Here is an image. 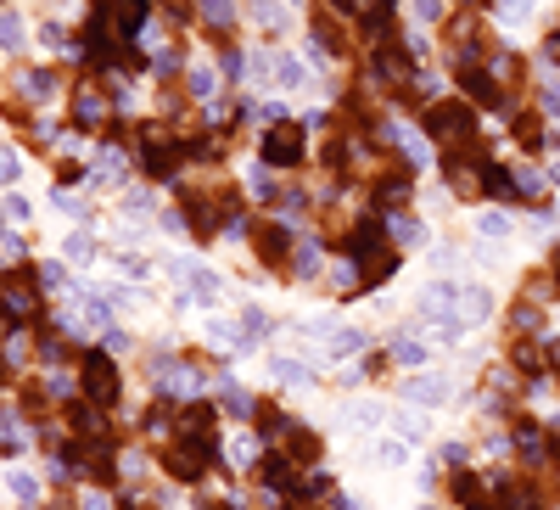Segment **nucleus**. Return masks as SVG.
Returning a JSON list of instances; mask_svg holds the SVG:
<instances>
[{"instance_id": "nucleus-4", "label": "nucleus", "mask_w": 560, "mask_h": 510, "mask_svg": "<svg viewBox=\"0 0 560 510\" xmlns=\"http://www.w3.org/2000/svg\"><path fill=\"white\" fill-rule=\"evenodd\" d=\"M79 387H84V404L112 410V404H118V365H112V354H84Z\"/></svg>"}, {"instance_id": "nucleus-22", "label": "nucleus", "mask_w": 560, "mask_h": 510, "mask_svg": "<svg viewBox=\"0 0 560 510\" xmlns=\"http://www.w3.org/2000/svg\"><path fill=\"white\" fill-rule=\"evenodd\" d=\"M303 85H308V68L292 51H275V90H303Z\"/></svg>"}, {"instance_id": "nucleus-26", "label": "nucleus", "mask_w": 560, "mask_h": 510, "mask_svg": "<svg viewBox=\"0 0 560 510\" xmlns=\"http://www.w3.org/2000/svg\"><path fill=\"white\" fill-rule=\"evenodd\" d=\"M448 499H454V505H482V477H476V471H454Z\"/></svg>"}, {"instance_id": "nucleus-48", "label": "nucleus", "mask_w": 560, "mask_h": 510, "mask_svg": "<svg viewBox=\"0 0 560 510\" xmlns=\"http://www.w3.org/2000/svg\"><path fill=\"white\" fill-rule=\"evenodd\" d=\"M6 421H12V415H0V426H6Z\"/></svg>"}, {"instance_id": "nucleus-10", "label": "nucleus", "mask_w": 560, "mask_h": 510, "mask_svg": "<svg viewBox=\"0 0 560 510\" xmlns=\"http://www.w3.org/2000/svg\"><path fill=\"white\" fill-rule=\"evenodd\" d=\"M331 6L353 23H364V29H387L392 12H398V0H331Z\"/></svg>"}, {"instance_id": "nucleus-14", "label": "nucleus", "mask_w": 560, "mask_h": 510, "mask_svg": "<svg viewBox=\"0 0 560 510\" xmlns=\"http://www.w3.org/2000/svg\"><path fill=\"white\" fill-rule=\"evenodd\" d=\"M415 197V180H409V169H392V174H376V208L398 213L404 202Z\"/></svg>"}, {"instance_id": "nucleus-37", "label": "nucleus", "mask_w": 560, "mask_h": 510, "mask_svg": "<svg viewBox=\"0 0 560 510\" xmlns=\"http://www.w3.org/2000/svg\"><path fill=\"white\" fill-rule=\"evenodd\" d=\"M510 365L532 376V370H544V359H538V348H532V342H521V348H510Z\"/></svg>"}, {"instance_id": "nucleus-45", "label": "nucleus", "mask_w": 560, "mask_h": 510, "mask_svg": "<svg viewBox=\"0 0 560 510\" xmlns=\"http://www.w3.org/2000/svg\"><path fill=\"white\" fill-rule=\"evenodd\" d=\"M84 510H112V505H107V494H90V499H84Z\"/></svg>"}, {"instance_id": "nucleus-36", "label": "nucleus", "mask_w": 560, "mask_h": 510, "mask_svg": "<svg viewBox=\"0 0 560 510\" xmlns=\"http://www.w3.org/2000/svg\"><path fill=\"white\" fill-rule=\"evenodd\" d=\"M6 488H12V494L23 499V505H34V499H40V482L23 477V471H12V477H6Z\"/></svg>"}, {"instance_id": "nucleus-27", "label": "nucleus", "mask_w": 560, "mask_h": 510, "mask_svg": "<svg viewBox=\"0 0 560 510\" xmlns=\"http://www.w3.org/2000/svg\"><path fill=\"white\" fill-rule=\"evenodd\" d=\"M544 191H549V174L516 169V197H521V202H544Z\"/></svg>"}, {"instance_id": "nucleus-41", "label": "nucleus", "mask_w": 560, "mask_h": 510, "mask_svg": "<svg viewBox=\"0 0 560 510\" xmlns=\"http://www.w3.org/2000/svg\"><path fill=\"white\" fill-rule=\"evenodd\" d=\"M90 253H96V241H90V236H73L68 241V258H73V264H84Z\"/></svg>"}, {"instance_id": "nucleus-18", "label": "nucleus", "mask_w": 560, "mask_h": 510, "mask_svg": "<svg viewBox=\"0 0 560 510\" xmlns=\"http://www.w3.org/2000/svg\"><path fill=\"white\" fill-rule=\"evenodd\" d=\"M196 17H202V29L230 34L236 29V0H196Z\"/></svg>"}, {"instance_id": "nucleus-19", "label": "nucleus", "mask_w": 560, "mask_h": 510, "mask_svg": "<svg viewBox=\"0 0 560 510\" xmlns=\"http://www.w3.org/2000/svg\"><path fill=\"white\" fill-rule=\"evenodd\" d=\"M17 90H23L28 101H56V73L51 68H28V73H17Z\"/></svg>"}, {"instance_id": "nucleus-42", "label": "nucleus", "mask_w": 560, "mask_h": 510, "mask_svg": "<svg viewBox=\"0 0 560 510\" xmlns=\"http://www.w3.org/2000/svg\"><path fill=\"white\" fill-rule=\"evenodd\" d=\"M376 460H387V466H404V443H376Z\"/></svg>"}, {"instance_id": "nucleus-15", "label": "nucleus", "mask_w": 560, "mask_h": 510, "mask_svg": "<svg viewBox=\"0 0 560 510\" xmlns=\"http://www.w3.org/2000/svg\"><path fill=\"white\" fill-rule=\"evenodd\" d=\"M0 309H6V320H34V309H40V286L34 281H6Z\"/></svg>"}, {"instance_id": "nucleus-29", "label": "nucleus", "mask_w": 560, "mask_h": 510, "mask_svg": "<svg viewBox=\"0 0 560 510\" xmlns=\"http://www.w3.org/2000/svg\"><path fill=\"white\" fill-rule=\"evenodd\" d=\"M28 29H23V17L17 12H0V51H23Z\"/></svg>"}, {"instance_id": "nucleus-25", "label": "nucleus", "mask_w": 560, "mask_h": 510, "mask_svg": "<svg viewBox=\"0 0 560 510\" xmlns=\"http://www.w3.org/2000/svg\"><path fill=\"white\" fill-rule=\"evenodd\" d=\"M387 236L398 241V247H415V241H426V225H420L415 213L398 208V213H392V225H387Z\"/></svg>"}, {"instance_id": "nucleus-28", "label": "nucleus", "mask_w": 560, "mask_h": 510, "mask_svg": "<svg viewBox=\"0 0 560 510\" xmlns=\"http://www.w3.org/2000/svg\"><path fill=\"white\" fill-rule=\"evenodd\" d=\"M314 264H320V247H314V241H297V247H292V264H286V270H292L297 281H308V275H314Z\"/></svg>"}, {"instance_id": "nucleus-9", "label": "nucleus", "mask_w": 560, "mask_h": 510, "mask_svg": "<svg viewBox=\"0 0 560 510\" xmlns=\"http://www.w3.org/2000/svg\"><path fill=\"white\" fill-rule=\"evenodd\" d=\"M252 253L264 264H292V225H258L252 230Z\"/></svg>"}, {"instance_id": "nucleus-12", "label": "nucleus", "mask_w": 560, "mask_h": 510, "mask_svg": "<svg viewBox=\"0 0 560 510\" xmlns=\"http://www.w3.org/2000/svg\"><path fill=\"white\" fill-rule=\"evenodd\" d=\"M499 510H544V488L532 477H504L499 482Z\"/></svg>"}, {"instance_id": "nucleus-6", "label": "nucleus", "mask_w": 560, "mask_h": 510, "mask_svg": "<svg viewBox=\"0 0 560 510\" xmlns=\"http://www.w3.org/2000/svg\"><path fill=\"white\" fill-rule=\"evenodd\" d=\"M146 376H152L157 387H168L174 398H196V393H202V370L185 365V359H174V354H152V359H146Z\"/></svg>"}, {"instance_id": "nucleus-3", "label": "nucleus", "mask_w": 560, "mask_h": 510, "mask_svg": "<svg viewBox=\"0 0 560 510\" xmlns=\"http://www.w3.org/2000/svg\"><path fill=\"white\" fill-rule=\"evenodd\" d=\"M370 73H376L387 90H415V51H409L404 40H387V45H376L370 51Z\"/></svg>"}, {"instance_id": "nucleus-31", "label": "nucleus", "mask_w": 560, "mask_h": 510, "mask_svg": "<svg viewBox=\"0 0 560 510\" xmlns=\"http://www.w3.org/2000/svg\"><path fill=\"white\" fill-rule=\"evenodd\" d=\"M409 17H415L420 29H432V23L448 17V0H409Z\"/></svg>"}, {"instance_id": "nucleus-33", "label": "nucleus", "mask_w": 560, "mask_h": 510, "mask_svg": "<svg viewBox=\"0 0 560 510\" xmlns=\"http://www.w3.org/2000/svg\"><path fill=\"white\" fill-rule=\"evenodd\" d=\"M510 320H516V331H544V309H538V303H516Z\"/></svg>"}, {"instance_id": "nucleus-40", "label": "nucleus", "mask_w": 560, "mask_h": 510, "mask_svg": "<svg viewBox=\"0 0 560 510\" xmlns=\"http://www.w3.org/2000/svg\"><path fill=\"white\" fill-rule=\"evenodd\" d=\"M538 113H544V118L560 113V85H544V96H538Z\"/></svg>"}, {"instance_id": "nucleus-32", "label": "nucleus", "mask_w": 560, "mask_h": 510, "mask_svg": "<svg viewBox=\"0 0 560 510\" xmlns=\"http://www.w3.org/2000/svg\"><path fill=\"white\" fill-rule=\"evenodd\" d=\"M224 410H230V415H258V404H252L236 382H224Z\"/></svg>"}, {"instance_id": "nucleus-7", "label": "nucleus", "mask_w": 560, "mask_h": 510, "mask_svg": "<svg viewBox=\"0 0 560 510\" xmlns=\"http://www.w3.org/2000/svg\"><path fill=\"white\" fill-rule=\"evenodd\" d=\"M454 79H460L465 101H476V107H510V101H504V85L482 68V62H454Z\"/></svg>"}, {"instance_id": "nucleus-11", "label": "nucleus", "mask_w": 560, "mask_h": 510, "mask_svg": "<svg viewBox=\"0 0 560 510\" xmlns=\"http://www.w3.org/2000/svg\"><path fill=\"white\" fill-rule=\"evenodd\" d=\"M381 241H387V225H381V219H353V230L342 236V253L370 258V253H381Z\"/></svg>"}, {"instance_id": "nucleus-46", "label": "nucleus", "mask_w": 560, "mask_h": 510, "mask_svg": "<svg viewBox=\"0 0 560 510\" xmlns=\"http://www.w3.org/2000/svg\"><path fill=\"white\" fill-rule=\"evenodd\" d=\"M549 180H555V185H560V157H555V163H549Z\"/></svg>"}, {"instance_id": "nucleus-30", "label": "nucleus", "mask_w": 560, "mask_h": 510, "mask_svg": "<svg viewBox=\"0 0 560 510\" xmlns=\"http://www.w3.org/2000/svg\"><path fill=\"white\" fill-rule=\"evenodd\" d=\"M392 354H398V359H404V365H426V359H432V342H420V337H398V342H392Z\"/></svg>"}, {"instance_id": "nucleus-13", "label": "nucleus", "mask_w": 560, "mask_h": 510, "mask_svg": "<svg viewBox=\"0 0 560 510\" xmlns=\"http://www.w3.org/2000/svg\"><path fill=\"white\" fill-rule=\"evenodd\" d=\"M107 107H112V96H101L96 85L73 90V124H79V129H101V124H107Z\"/></svg>"}, {"instance_id": "nucleus-39", "label": "nucleus", "mask_w": 560, "mask_h": 510, "mask_svg": "<svg viewBox=\"0 0 560 510\" xmlns=\"http://www.w3.org/2000/svg\"><path fill=\"white\" fill-rule=\"evenodd\" d=\"M275 376H280V382H292V387H303V382H308V370H303V365H292V359H275Z\"/></svg>"}, {"instance_id": "nucleus-43", "label": "nucleus", "mask_w": 560, "mask_h": 510, "mask_svg": "<svg viewBox=\"0 0 560 510\" xmlns=\"http://www.w3.org/2000/svg\"><path fill=\"white\" fill-rule=\"evenodd\" d=\"M544 62H555V68H560V29L544 34Z\"/></svg>"}, {"instance_id": "nucleus-24", "label": "nucleus", "mask_w": 560, "mask_h": 510, "mask_svg": "<svg viewBox=\"0 0 560 510\" xmlns=\"http://www.w3.org/2000/svg\"><path fill=\"white\" fill-rule=\"evenodd\" d=\"M185 85H191L196 101H213L219 96V73H213V62H191V68H185Z\"/></svg>"}, {"instance_id": "nucleus-2", "label": "nucleus", "mask_w": 560, "mask_h": 510, "mask_svg": "<svg viewBox=\"0 0 560 510\" xmlns=\"http://www.w3.org/2000/svg\"><path fill=\"white\" fill-rule=\"evenodd\" d=\"M303 152H308V141H303V124H297V118H275V124L258 135V157H264L269 169H297Z\"/></svg>"}, {"instance_id": "nucleus-16", "label": "nucleus", "mask_w": 560, "mask_h": 510, "mask_svg": "<svg viewBox=\"0 0 560 510\" xmlns=\"http://www.w3.org/2000/svg\"><path fill=\"white\" fill-rule=\"evenodd\" d=\"M280 443H286L280 454H292L297 466H314V460H320V438H314L308 426H286V432H280Z\"/></svg>"}, {"instance_id": "nucleus-23", "label": "nucleus", "mask_w": 560, "mask_h": 510, "mask_svg": "<svg viewBox=\"0 0 560 510\" xmlns=\"http://www.w3.org/2000/svg\"><path fill=\"white\" fill-rule=\"evenodd\" d=\"M510 141H521L527 152H538V146H544V113H521V118H510Z\"/></svg>"}, {"instance_id": "nucleus-38", "label": "nucleus", "mask_w": 560, "mask_h": 510, "mask_svg": "<svg viewBox=\"0 0 560 510\" xmlns=\"http://www.w3.org/2000/svg\"><path fill=\"white\" fill-rule=\"evenodd\" d=\"M17 174H23V157H17L12 146H0V185H12Z\"/></svg>"}, {"instance_id": "nucleus-17", "label": "nucleus", "mask_w": 560, "mask_h": 510, "mask_svg": "<svg viewBox=\"0 0 560 510\" xmlns=\"http://www.w3.org/2000/svg\"><path fill=\"white\" fill-rule=\"evenodd\" d=\"M448 393H454V387H448L443 376H415V382L404 387V404H420V410H432V404H443Z\"/></svg>"}, {"instance_id": "nucleus-35", "label": "nucleus", "mask_w": 560, "mask_h": 510, "mask_svg": "<svg viewBox=\"0 0 560 510\" xmlns=\"http://www.w3.org/2000/svg\"><path fill=\"white\" fill-rule=\"evenodd\" d=\"M476 230H482L488 241H499V236H510V219H504V213L493 208V213H482V219H476Z\"/></svg>"}, {"instance_id": "nucleus-5", "label": "nucleus", "mask_w": 560, "mask_h": 510, "mask_svg": "<svg viewBox=\"0 0 560 510\" xmlns=\"http://www.w3.org/2000/svg\"><path fill=\"white\" fill-rule=\"evenodd\" d=\"M180 157H185V146L174 141V135H163V129H146V135H140V169L152 174V180H174V174H180Z\"/></svg>"}, {"instance_id": "nucleus-34", "label": "nucleus", "mask_w": 560, "mask_h": 510, "mask_svg": "<svg viewBox=\"0 0 560 510\" xmlns=\"http://www.w3.org/2000/svg\"><path fill=\"white\" fill-rule=\"evenodd\" d=\"M258 449H264V443L252 438V432H241V438L230 443V460H236V466H252V460H258Z\"/></svg>"}, {"instance_id": "nucleus-47", "label": "nucleus", "mask_w": 560, "mask_h": 510, "mask_svg": "<svg viewBox=\"0 0 560 510\" xmlns=\"http://www.w3.org/2000/svg\"><path fill=\"white\" fill-rule=\"evenodd\" d=\"M465 6H488V0H465Z\"/></svg>"}, {"instance_id": "nucleus-21", "label": "nucleus", "mask_w": 560, "mask_h": 510, "mask_svg": "<svg viewBox=\"0 0 560 510\" xmlns=\"http://www.w3.org/2000/svg\"><path fill=\"white\" fill-rule=\"evenodd\" d=\"M482 191L499 202H516V169H499V163H482Z\"/></svg>"}, {"instance_id": "nucleus-20", "label": "nucleus", "mask_w": 560, "mask_h": 510, "mask_svg": "<svg viewBox=\"0 0 560 510\" xmlns=\"http://www.w3.org/2000/svg\"><path fill=\"white\" fill-rule=\"evenodd\" d=\"M247 12H252V23L269 29V34L292 29V6H275V0H247Z\"/></svg>"}, {"instance_id": "nucleus-8", "label": "nucleus", "mask_w": 560, "mask_h": 510, "mask_svg": "<svg viewBox=\"0 0 560 510\" xmlns=\"http://www.w3.org/2000/svg\"><path fill=\"white\" fill-rule=\"evenodd\" d=\"M101 12H107V23H112L118 40H140L146 23H152V0H107Z\"/></svg>"}, {"instance_id": "nucleus-1", "label": "nucleus", "mask_w": 560, "mask_h": 510, "mask_svg": "<svg viewBox=\"0 0 560 510\" xmlns=\"http://www.w3.org/2000/svg\"><path fill=\"white\" fill-rule=\"evenodd\" d=\"M420 129H426L432 141H443V146H471L476 141V101H465V96L432 101V107L420 113Z\"/></svg>"}, {"instance_id": "nucleus-44", "label": "nucleus", "mask_w": 560, "mask_h": 510, "mask_svg": "<svg viewBox=\"0 0 560 510\" xmlns=\"http://www.w3.org/2000/svg\"><path fill=\"white\" fill-rule=\"evenodd\" d=\"M6 213H12V219H23V225H28V202H23V197H6Z\"/></svg>"}]
</instances>
